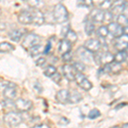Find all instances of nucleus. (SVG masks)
Masks as SVG:
<instances>
[{
    "mask_svg": "<svg viewBox=\"0 0 128 128\" xmlns=\"http://www.w3.org/2000/svg\"><path fill=\"white\" fill-rule=\"evenodd\" d=\"M53 16L56 22L57 23H64L68 19V12L67 9L63 4H58L54 7L53 10Z\"/></svg>",
    "mask_w": 128,
    "mask_h": 128,
    "instance_id": "1",
    "label": "nucleus"
},
{
    "mask_svg": "<svg viewBox=\"0 0 128 128\" xmlns=\"http://www.w3.org/2000/svg\"><path fill=\"white\" fill-rule=\"evenodd\" d=\"M0 90L3 92L4 96L9 100H12L16 95V86L10 82L0 83Z\"/></svg>",
    "mask_w": 128,
    "mask_h": 128,
    "instance_id": "2",
    "label": "nucleus"
},
{
    "mask_svg": "<svg viewBox=\"0 0 128 128\" xmlns=\"http://www.w3.org/2000/svg\"><path fill=\"white\" fill-rule=\"evenodd\" d=\"M4 122L10 126H17L22 122L23 118L20 113L9 112L4 114Z\"/></svg>",
    "mask_w": 128,
    "mask_h": 128,
    "instance_id": "3",
    "label": "nucleus"
},
{
    "mask_svg": "<svg viewBox=\"0 0 128 128\" xmlns=\"http://www.w3.org/2000/svg\"><path fill=\"white\" fill-rule=\"evenodd\" d=\"M41 42V38L40 36L34 34H29L25 37L23 42H22V47L26 50H30L32 47L38 45Z\"/></svg>",
    "mask_w": 128,
    "mask_h": 128,
    "instance_id": "4",
    "label": "nucleus"
},
{
    "mask_svg": "<svg viewBox=\"0 0 128 128\" xmlns=\"http://www.w3.org/2000/svg\"><path fill=\"white\" fill-rule=\"evenodd\" d=\"M78 86L84 90H90L92 88V82L89 80L86 76L82 73H77L75 75V80Z\"/></svg>",
    "mask_w": 128,
    "mask_h": 128,
    "instance_id": "5",
    "label": "nucleus"
},
{
    "mask_svg": "<svg viewBox=\"0 0 128 128\" xmlns=\"http://www.w3.org/2000/svg\"><path fill=\"white\" fill-rule=\"evenodd\" d=\"M114 46L118 51L126 50L128 48V35L123 34L120 36L115 38Z\"/></svg>",
    "mask_w": 128,
    "mask_h": 128,
    "instance_id": "6",
    "label": "nucleus"
},
{
    "mask_svg": "<svg viewBox=\"0 0 128 128\" xmlns=\"http://www.w3.org/2000/svg\"><path fill=\"white\" fill-rule=\"evenodd\" d=\"M15 107L20 112H26L32 108V102L28 99L19 98L15 102Z\"/></svg>",
    "mask_w": 128,
    "mask_h": 128,
    "instance_id": "7",
    "label": "nucleus"
},
{
    "mask_svg": "<svg viewBox=\"0 0 128 128\" xmlns=\"http://www.w3.org/2000/svg\"><path fill=\"white\" fill-rule=\"evenodd\" d=\"M108 30V32L114 38L120 36L124 34V28L120 26L118 22H110L107 26Z\"/></svg>",
    "mask_w": 128,
    "mask_h": 128,
    "instance_id": "8",
    "label": "nucleus"
},
{
    "mask_svg": "<svg viewBox=\"0 0 128 128\" xmlns=\"http://www.w3.org/2000/svg\"><path fill=\"white\" fill-rule=\"evenodd\" d=\"M84 47L90 52L96 53L101 48V42L96 38H90L84 42Z\"/></svg>",
    "mask_w": 128,
    "mask_h": 128,
    "instance_id": "9",
    "label": "nucleus"
},
{
    "mask_svg": "<svg viewBox=\"0 0 128 128\" xmlns=\"http://www.w3.org/2000/svg\"><path fill=\"white\" fill-rule=\"evenodd\" d=\"M77 55L84 62H90L92 61H94V54L86 50L84 47H80L77 50Z\"/></svg>",
    "mask_w": 128,
    "mask_h": 128,
    "instance_id": "10",
    "label": "nucleus"
},
{
    "mask_svg": "<svg viewBox=\"0 0 128 128\" xmlns=\"http://www.w3.org/2000/svg\"><path fill=\"white\" fill-rule=\"evenodd\" d=\"M18 20L20 23L29 25L32 22V10H23L19 14L18 16Z\"/></svg>",
    "mask_w": 128,
    "mask_h": 128,
    "instance_id": "11",
    "label": "nucleus"
},
{
    "mask_svg": "<svg viewBox=\"0 0 128 128\" xmlns=\"http://www.w3.org/2000/svg\"><path fill=\"white\" fill-rule=\"evenodd\" d=\"M62 72L63 75L68 81H74L75 80V75L76 72L74 70L73 65H70V64H65L62 67Z\"/></svg>",
    "mask_w": 128,
    "mask_h": 128,
    "instance_id": "12",
    "label": "nucleus"
},
{
    "mask_svg": "<svg viewBox=\"0 0 128 128\" xmlns=\"http://www.w3.org/2000/svg\"><path fill=\"white\" fill-rule=\"evenodd\" d=\"M32 22L36 26H41L44 22V16L40 10L38 9H32Z\"/></svg>",
    "mask_w": 128,
    "mask_h": 128,
    "instance_id": "13",
    "label": "nucleus"
},
{
    "mask_svg": "<svg viewBox=\"0 0 128 128\" xmlns=\"http://www.w3.org/2000/svg\"><path fill=\"white\" fill-rule=\"evenodd\" d=\"M90 18L93 22H102L104 20V11L101 9H95L92 10L90 14Z\"/></svg>",
    "mask_w": 128,
    "mask_h": 128,
    "instance_id": "14",
    "label": "nucleus"
},
{
    "mask_svg": "<svg viewBox=\"0 0 128 128\" xmlns=\"http://www.w3.org/2000/svg\"><path fill=\"white\" fill-rule=\"evenodd\" d=\"M56 99L57 102L62 104H67V102H68L69 99V92L68 90H65V89L60 90L56 95Z\"/></svg>",
    "mask_w": 128,
    "mask_h": 128,
    "instance_id": "15",
    "label": "nucleus"
},
{
    "mask_svg": "<svg viewBox=\"0 0 128 128\" xmlns=\"http://www.w3.org/2000/svg\"><path fill=\"white\" fill-rule=\"evenodd\" d=\"M26 34V28H20V29H15L11 31V32H10L9 36L11 40L18 42Z\"/></svg>",
    "mask_w": 128,
    "mask_h": 128,
    "instance_id": "16",
    "label": "nucleus"
},
{
    "mask_svg": "<svg viewBox=\"0 0 128 128\" xmlns=\"http://www.w3.org/2000/svg\"><path fill=\"white\" fill-rule=\"evenodd\" d=\"M72 48V44L70 42H68V40H66L65 38L64 40H62L59 42L58 44V51L60 54L63 55L67 52H69L71 50Z\"/></svg>",
    "mask_w": 128,
    "mask_h": 128,
    "instance_id": "17",
    "label": "nucleus"
},
{
    "mask_svg": "<svg viewBox=\"0 0 128 128\" xmlns=\"http://www.w3.org/2000/svg\"><path fill=\"white\" fill-rule=\"evenodd\" d=\"M114 61V56L109 51H105V52L100 54V63L107 65Z\"/></svg>",
    "mask_w": 128,
    "mask_h": 128,
    "instance_id": "18",
    "label": "nucleus"
},
{
    "mask_svg": "<svg viewBox=\"0 0 128 128\" xmlns=\"http://www.w3.org/2000/svg\"><path fill=\"white\" fill-rule=\"evenodd\" d=\"M82 100V96L77 90H73L72 92H69V99L68 102L70 104H78Z\"/></svg>",
    "mask_w": 128,
    "mask_h": 128,
    "instance_id": "19",
    "label": "nucleus"
},
{
    "mask_svg": "<svg viewBox=\"0 0 128 128\" xmlns=\"http://www.w3.org/2000/svg\"><path fill=\"white\" fill-rule=\"evenodd\" d=\"M123 8H124V2L122 4H115L113 7H111L110 12L112 13V15L114 16H119L122 15Z\"/></svg>",
    "mask_w": 128,
    "mask_h": 128,
    "instance_id": "20",
    "label": "nucleus"
},
{
    "mask_svg": "<svg viewBox=\"0 0 128 128\" xmlns=\"http://www.w3.org/2000/svg\"><path fill=\"white\" fill-rule=\"evenodd\" d=\"M65 40H68V42H70L71 44H74L78 40V36L74 31L68 29V31L67 32V34H65Z\"/></svg>",
    "mask_w": 128,
    "mask_h": 128,
    "instance_id": "21",
    "label": "nucleus"
},
{
    "mask_svg": "<svg viewBox=\"0 0 128 128\" xmlns=\"http://www.w3.org/2000/svg\"><path fill=\"white\" fill-rule=\"evenodd\" d=\"M127 58V53L126 50L123 51H118L116 53V55L114 56V62L119 63H121L123 62H125Z\"/></svg>",
    "mask_w": 128,
    "mask_h": 128,
    "instance_id": "22",
    "label": "nucleus"
},
{
    "mask_svg": "<svg viewBox=\"0 0 128 128\" xmlns=\"http://www.w3.org/2000/svg\"><path fill=\"white\" fill-rule=\"evenodd\" d=\"M84 30H86V34H88V35H92L94 32L95 25L92 20H88L87 22H86V25H84Z\"/></svg>",
    "mask_w": 128,
    "mask_h": 128,
    "instance_id": "23",
    "label": "nucleus"
},
{
    "mask_svg": "<svg viewBox=\"0 0 128 128\" xmlns=\"http://www.w3.org/2000/svg\"><path fill=\"white\" fill-rule=\"evenodd\" d=\"M108 30L107 26H101L100 28H98V29L96 30V34L99 38H105L108 37Z\"/></svg>",
    "mask_w": 128,
    "mask_h": 128,
    "instance_id": "24",
    "label": "nucleus"
},
{
    "mask_svg": "<svg viewBox=\"0 0 128 128\" xmlns=\"http://www.w3.org/2000/svg\"><path fill=\"white\" fill-rule=\"evenodd\" d=\"M109 69H110V72H112L114 74H118L121 71V64L119 62H116L114 61L113 62L109 63Z\"/></svg>",
    "mask_w": 128,
    "mask_h": 128,
    "instance_id": "25",
    "label": "nucleus"
},
{
    "mask_svg": "<svg viewBox=\"0 0 128 128\" xmlns=\"http://www.w3.org/2000/svg\"><path fill=\"white\" fill-rule=\"evenodd\" d=\"M14 46L12 44H9L7 42H3L0 43V52H10V51L13 50Z\"/></svg>",
    "mask_w": 128,
    "mask_h": 128,
    "instance_id": "26",
    "label": "nucleus"
},
{
    "mask_svg": "<svg viewBox=\"0 0 128 128\" xmlns=\"http://www.w3.org/2000/svg\"><path fill=\"white\" fill-rule=\"evenodd\" d=\"M74 70H75L76 74L77 73H83L86 69V65L83 62H76L74 63L73 65Z\"/></svg>",
    "mask_w": 128,
    "mask_h": 128,
    "instance_id": "27",
    "label": "nucleus"
},
{
    "mask_svg": "<svg viewBox=\"0 0 128 128\" xmlns=\"http://www.w3.org/2000/svg\"><path fill=\"white\" fill-rule=\"evenodd\" d=\"M56 73V68L52 65H49L44 71V75L47 76V77H50V78L52 75H54Z\"/></svg>",
    "mask_w": 128,
    "mask_h": 128,
    "instance_id": "28",
    "label": "nucleus"
},
{
    "mask_svg": "<svg viewBox=\"0 0 128 128\" xmlns=\"http://www.w3.org/2000/svg\"><path fill=\"white\" fill-rule=\"evenodd\" d=\"M28 4L34 9H38L43 5V0H28Z\"/></svg>",
    "mask_w": 128,
    "mask_h": 128,
    "instance_id": "29",
    "label": "nucleus"
},
{
    "mask_svg": "<svg viewBox=\"0 0 128 128\" xmlns=\"http://www.w3.org/2000/svg\"><path fill=\"white\" fill-rule=\"evenodd\" d=\"M100 115H101L100 111H99L98 109H96V108H94V109H92V110L89 112L88 118L90 119V120H94V119L98 118Z\"/></svg>",
    "mask_w": 128,
    "mask_h": 128,
    "instance_id": "30",
    "label": "nucleus"
},
{
    "mask_svg": "<svg viewBox=\"0 0 128 128\" xmlns=\"http://www.w3.org/2000/svg\"><path fill=\"white\" fill-rule=\"evenodd\" d=\"M41 50H42V45H36V46L32 47V49H30V53L32 56H37L41 53Z\"/></svg>",
    "mask_w": 128,
    "mask_h": 128,
    "instance_id": "31",
    "label": "nucleus"
},
{
    "mask_svg": "<svg viewBox=\"0 0 128 128\" xmlns=\"http://www.w3.org/2000/svg\"><path fill=\"white\" fill-rule=\"evenodd\" d=\"M127 20H128V17H126V16H124V15L119 16L118 18H117V22H118V23L120 25V26H122L123 28H125V26H126Z\"/></svg>",
    "mask_w": 128,
    "mask_h": 128,
    "instance_id": "32",
    "label": "nucleus"
},
{
    "mask_svg": "<svg viewBox=\"0 0 128 128\" xmlns=\"http://www.w3.org/2000/svg\"><path fill=\"white\" fill-rule=\"evenodd\" d=\"M111 7H112V2L110 0H106L102 4L100 5V9L104 11H106V10H109Z\"/></svg>",
    "mask_w": 128,
    "mask_h": 128,
    "instance_id": "33",
    "label": "nucleus"
},
{
    "mask_svg": "<svg viewBox=\"0 0 128 128\" xmlns=\"http://www.w3.org/2000/svg\"><path fill=\"white\" fill-rule=\"evenodd\" d=\"M113 18H114V16L110 12V10H106V11H104V22H109V23H110L111 20H113Z\"/></svg>",
    "mask_w": 128,
    "mask_h": 128,
    "instance_id": "34",
    "label": "nucleus"
},
{
    "mask_svg": "<svg viewBox=\"0 0 128 128\" xmlns=\"http://www.w3.org/2000/svg\"><path fill=\"white\" fill-rule=\"evenodd\" d=\"M79 4H78L82 6V7H90L92 6V0H79Z\"/></svg>",
    "mask_w": 128,
    "mask_h": 128,
    "instance_id": "35",
    "label": "nucleus"
},
{
    "mask_svg": "<svg viewBox=\"0 0 128 128\" xmlns=\"http://www.w3.org/2000/svg\"><path fill=\"white\" fill-rule=\"evenodd\" d=\"M62 60L65 62H71L72 60H73V56H72V53L71 51H69V52H67L65 53V54L62 55Z\"/></svg>",
    "mask_w": 128,
    "mask_h": 128,
    "instance_id": "36",
    "label": "nucleus"
},
{
    "mask_svg": "<svg viewBox=\"0 0 128 128\" xmlns=\"http://www.w3.org/2000/svg\"><path fill=\"white\" fill-rule=\"evenodd\" d=\"M50 78H51V80H52L56 84H60V82H61V80H62V78H61V74H58V73H57V72L54 74V75L51 76Z\"/></svg>",
    "mask_w": 128,
    "mask_h": 128,
    "instance_id": "37",
    "label": "nucleus"
},
{
    "mask_svg": "<svg viewBox=\"0 0 128 128\" xmlns=\"http://www.w3.org/2000/svg\"><path fill=\"white\" fill-rule=\"evenodd\" d=\"M58 123H59V125H61V126H67L68 124L69 123V120H68V118L62 117V118L59 120Z\"/></svg>",
    "mask_w": 128,
    "mask_h": 128,
    "instance_id": "38",
    "label": "nucleus"
},
{
    "mask_svg": "<svg viewBox=\"0 0 128 128\" xmlns=\"http://www.w3.org/2000/svg\"><path fill=\"white\" fill-rule=\"evenodd\" d=\"M122 15L128 17V2H124V8H123Z\"/></svg>",
    "mask_w": 128,
    "mask_h": 128,
    "instance_id": "39",
    "label": "nucleus"
},
{
    "mask_svg": "<svg viewBox=\"0 0 128 128\" xmlns=\"http://www.w3.org/2000/svg\"><path fill=\"white\" fill-rule=\"evenodd\" d=\"M45 62H46L45 58H44V57H40V59H38V61H36V65L40 66V67H42L44 64H45Z\"/></svg>",
    "mask_w": 128,
    "mask_h": 128,
    "instance_id": "40",
    "label": "nucleus"
},
{
    "mask_svg": "<svg viewBox=\"0 0 128 128\" xmlns=\"http://www.w3.org/2000/svg\"><path fill=\"white\" fill-rule=\"evenodd\" d=\"M51 47H52V45H51V43L50 42L47 43L46 46H45V48H44V51L45 54H49L50 51V50H51Z\"/></svg>",
    "mask_w": 128,
    "mask_h": 128,
    "instance_id": "41",
    "label": "nucleus"
},
{
    "mask_svg": "<svg viewBox=\"0 0 128 128\" xmlns=\"http://www.w3.org/2000/svg\"><path fill=\"white\" fill-rule=\"evenodd\" d=\"M105 1H106V0H92V4L95 5L100 6L101 4H102Z\"/></svg>",
    "mask_w": 128,
    "mask_h": 128,
    "instance_id": "42",
    "label": "nucleus"
},
{
    "mask_svg": "<svg viewBox=\"0 0 128 128\" xmlns=\"http://www.w3.org/2000/svg\"><path fill=\"white\" fill-rule=\"evenodd\" d=\"M31 128H50V126L45 125V124H41V125H37V126H35L31 127Z\"/></svg>",
    "mask_w": 128,
    "mask_h": 128,
    "instance_id": "43",
    "label": "nucleus"
},
{
    "mask_svg": "<svg viewBox=\"0 0 128 128\" xmlns=\"http://www.w3.org/2000/svg\"><path fill=\"white\" fill-rule=\"evenodd\" d=\"M124 34L128 35V28L127 26H125V28H124Z\"/></svg>",
    "mask_w": 128,
    "mask_h": 128,
    "instance_id": "44",
    "label": "nucleus"
},
{
    "mask_svg": "<svg viewBox=\"0 0 128 128\" xmlns=\"http://www.w3.org/2000/svg\"><path fill=\"white\" fill-rule=\"evenodd\" d=\"M120 128H128V123H126V124H124V125L121 126Z\"/></svg>",
    "mask_w": 128,
    "mask_h": 128,
    "instance_id": "45",
    "label": "nucleus"
},
{
    "mask_svg": "<svg viewBox=\"0 0 128 128\" xmlns=\"http://www.w3.org/2000/svg\"><path fill=\"white\" fill-rule=\"evenodd\" d=\"M111 2H114H114H117V1H119V0H110Z\"/></svg>",
    "mask_w": 128,
    "mask_h": 128,
    "instance_id": "46",
    "label": "nucleus"
},
{
    "mask_svg": "<svg viewBox=\"0 0 128 128\" xmlns=\"http://www.w3.org/2000/svg\"><path fill=\"white\" fill-rule=\"evenodd\" d=\"M112 128H120L119 126H114V127H112Z\"/></svg>",
    "mask_w": 128,
    "mask_h": 128,
    "instance_id": "47",
    "label": "nucleus"
},
{
    "mask_svg": "<svg viewBox=\"0 0 128 128\" xmlns=\"http://www.w3.org/2000/svg\"><path fill=\"white\" fill-rule=\"evenodd\" d=\"M126 26H127V28H128V20H127V23H126Z\"/></svg>",
    "mask_w": 128,
    "mask_h": 128,
    "instance_id": "48",
    "label": "nucleus"
},
{
    "mask_svg": "<svg viewBox=\"0 0 128 128\" xmlns=\"http://www.w3.org/2000/svg\"><path fill=\"white\" fill-rule=\"evenodd\" d=\"M0 14H1V10H0Z\"/></svg>",
    "mask_w": 128,
    "mask_h": 128,
    "instance_id": "49",
    "label": "nucleus"
}]
</instances>
